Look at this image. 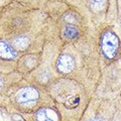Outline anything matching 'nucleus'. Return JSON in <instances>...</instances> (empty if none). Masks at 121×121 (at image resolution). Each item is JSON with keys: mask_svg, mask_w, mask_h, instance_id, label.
<instances>
[{"mask_svg": "<svg viewBox=\"0 0 121 121\" xmlns=\"http://www.w3.org/2000/svg\"><path fill=\"white\" fill-rule=\"evenodd\" d=\"M101 48L104 56L107 59H113L117 54L119 48V39L117 35L112 31H106L102 35Z\"/></svg>", "mask_w": 121, "mask_h": 121, "instance_id": "f257e3e1", "label": "nucleus"}, {"mask_svg": "<svg viewBox=\"0 0 121 121\" xmlns=\"http://www.w3.org/2000/svg\"><path fill=\"white\" fill-rule=\"evenodd\" d=\"M39 99V92L31 87L21 89L16 95V101L19 103H27Z\"/></svg>", "mask_w": 121, "mask_h": 121, "instance_id": "f03ea898", "label": "nucleus"}, {"mask_svg": "<svg viewBox=\"0 0 121 121\" xmlns=\"http://www.w3.org/2000/svg\"><path fill=\"white\" fill-rule=\"evenodd\" d=\"M75 67L74 60L71 56L69 55H62L60 56V58L56 63V68L58 70L63 74H69L73 71Z\"/></svg>", "mask_w": 121, "mask_h": 121, "instance_id": "7ed1b4c3", "label": "nucleus"}, {"mask_svg": "<svg viewBox=\"0 0 121 121\" xmlns=\"http://www.w3.org/2000/svg\"><path fill=\"white\" fill-rule=\"evenodd\" d=\"M36 120L37 121H58L59 116L52 109H39L36 112Z\"/></svg>", "mask_w": 121, "mask_h": 121, "instance_id": "20e7f679", "label": "nucleus"}, {"mask_svg": "<svg viewBox=\"0 0 121 121\" xmlns=\"http://www.w3.org/2000/svg\"><path fill=\"white\" fill-rule=\"evenodd\" d=\"M0 58L5 60L16 58V52L6 41H0Z\"/></svg>", "mask_w": 121, "mask_h": 121, "instance_id": "39448f33", "label": "nucleus"}, {"mask_svg": "<svg viewBox=\"0 0 121 121\" xmlns=\"http://www.w3.org/2000/svg\"><path fill=\"white\" fill-rule=\"evenodd\" d=\"M28 39L25 36H17L13 39V44L18 50H25L28 47Z\"/></svg>", "mask_w": 121, "mask_h": 121, "instance_id": "423d86ee", "label": "nucleus"}, {"mask_svg": "<svg viewBox=\"0 0 121 121\" xmlns=\"http://www.w3.org/2000/svg\"><path fill=\"white\" fill-rule=\"evenodd\" d=\"M64 35H65L66 37H68V39H76V37H78L79 30L74 25H68L66 27V29H65V31H64Z\"/></svg>", "mask_w": 121, "mask_h": 121, "instance_id": "0eeeda50", "label": "nucleus"}, {"mask_svg": "<svg viewBox=\"0 0 121 121\" xmlns=\"http://www.w3.org/2000/svg\"><path fill=\"white\" fill-rule=\"evenodd\" d=\"M89 3L91 9L96 12H99L105 6V0H89Z\"/></svg>", "mask_w": 121, "mask_h": 121, "instance_id": "6e6552de", "label": "nucleus"}, {"mask_svg": "<svg viewBox=\"0 0 121 121\" xmlns=\"http://www.w3.org/2000/svg\"><path fill=\"white\" fill-rule=\"evenodd\" d=\"M68 101H69V102H67V103L65 104L67 108H74V107H76V106L79 104V98H77V97L72 98V99L68 100Z\"/></svg>", "mask_w": 121, "mask_h": 121, "instance_id": "1a4fd4ad", "label": "nucleus"}, {"mask_svg": "<svg viewBox=\"0 0 121 121\" xmlns=\"http://www.w3.org/2000/svg\"><path fill=\"white\" fill-rule=\"evenodd\" d=\"M12 120L13 121H23V118L20 115H13L12 116Z\"/></svg>", "mask_w": 121, "mask_h": 121, "instance_id": "9d476101", "label": "nucleus"}, {"mask_svg": "<svg viewBox=\"0 0 121 121\" xmlns=\"http://www.w3.org/2000/svg\"><path fill=\"white\" fill-rule=\"evenodd\" d=\"M88 121H103L101 118H94V119H91V120H88Z\"/></svg>", "mask_w": 121, "mask_h": 121, "instance_id": "9b49d317", "label": "nucleus"}, {"mask_svg": "<svg viewBox=\"0 0 121 121\" xmlns=\"http://www.w3.org/2000/svg\"><path fill=\"white\" fill-rule=\"evenodd\" d=\"M2 84H3V82H2L1 79H0V88H1V87H2Z\"/></svg>", "mask_w": 121, "mask_h": 121, "instance_id": "f8f14e48", "label": "nucleus"}]
</instances>
